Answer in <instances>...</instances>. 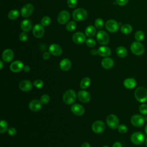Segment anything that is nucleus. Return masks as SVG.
I'll use <instances>...</instances> for the list:
<instances>
[{"label":"nucleus","instance_id":"1","mask_svg":"<svg viewBox=\"0 0 147 147\" xmlns=\"http://www.w3.org/2000/svg\"><path fill=\"white\" fill-rule=\"evenodd\" d=\"M136 99L140 102L144 103L147 101V89L143 87H139L134 91Z\"/></svg>","mask_w":147,"mask_h":147},{"label":"nucleus","instance_id":"2","mask_svg":"<svg viewBox=\"0 0 147 147\" xmlns=\"http://www.w3.org/2000/svg\"><path fill=\"white\" fill-rule=\"evenodd\" d=\"M76 98V92L72 89L67 90L63 95V100L67 105L73 103Z\"/></svg>","mask_w":147,"mask_h":147},{"label":"nucleus","instance_id":"3","mask_svg":"<svg viewBox=\"0 0 147 147\" xmlns=\"http://www.w3.org/2000/svg\"><path fill=\"white\" fill-rule=\"evenodd\" d=\"M145 137L144 134L140 131L134 132L130 137V140L131 142L136 145L142 144L145 141Z\"/></svg>","mask_w":147,"mask_h":147},{"label":"nucleus","instance_id":"4","mask_svg":"<svg viewBox=\"0 0 147 147\" xmlns=\"http://www.w3.org/2000/svg\"><path fill=\"white\" fill-rule=\"evenodd\" d=\"M130 49L133 54L137 56L142 55L145 52L144 45L139 41L133 42L130 46Z\"/></svg>","mask_w":147,"mask_h":147},{"label":"nucleus","instance_id":"5","mask_svg":"<svg viewBox=\"0 0 147 147\" xmlns=\"http://www.w3.org/2000/svg\"><path fill=\"white\" fill-rule=\"evenodd\" d=\"M87 17V12L83 9H75L72 13V17L75 21H80L85 20Z\"/></svg>","mask_w":147,"mask_h":147},{"label":"nucleus","instance_id":"6","mask_svg":"<svg viewBox=\"0 0 147 147\" xmlns=\"http://www.w3.org/2000/svg\"><path fill=\"white\" fill-rule=\"evenodd\" d=\"M106 123L111 129H117L119 126V119L117 115L110 114L106 118Z\"/></svg>","mask_w":147,"mask_h":147},{"label":"nucleus","instance_id":"7","mask_svg":"<svg viewBox=\"0 0 147 147\" xmlns=\"http://www.w3.org/2000/svg\"><path fill=\"white\" fill-rule=\"evenodd\" d=\"M144 117L140 114H134L130 119L131 124L135 127H141L145 123Z\"/></svg>","mask_w":147,"mask_h":147},{"label":"nucleus","instance_id":"8","mask_svg":"<svg viewBox=\"0 0 147 147\" xmlns=\"http://www.w3.org/2000/svg\"><path fill=\"white\" fill-rule=\"evenodd\" d=\"M96 39L98 42L102 45L107 44L109 41L108 34L103 30L99 31L96 34Z\"/></svg>","mask_w":147,"mask_h":147},{"label":"nucleus","instance_id":"9","mask_svg":"<svg viewBox=\"0 0 147 147\" xmlns=\"http://www.w3.org/2000/svg\"><path fill=\"white\" fill-rule=\"evenodd\" d=\"M33 6L31 3H27L21 9V14L23 17L26 18L29 17L33 12Z\"/></svg>","mask_w":147,"mask_h":147},{"label":"nucleus","instance_id":"10","mask_svg":"<svg viewBox=\"0 0 147 147\" xmlns=\"http://www.w3.org/2000/svg\"><path fill=\"white\" fill-rule=\"evenodd\" d=\"M105 129V124L102 121H96L92 125V130L95 133H102Z\"/></svg>","mask_w":147,"mask_h":147},{"label":"nucleus","instance_id":"11","mask_svg":"<svg viewBox=\"0 0 147 147\" xmlns=\"http://www.w3.org/2000/svg\"><path fill=\"white\" fill-rule=\"evenodd\" d=\"M105 26L109 32L114 33L118 30L119 28V24L115 21L113 20H110L106 22Z\"/></svg>","mask_w":147,"mask_h":147},{"label":"nucleus","instance_id":"12","mask_svg":"<svg viewBox=\"0 0 147 147\" xmlns=\"http://www.w3.org/2000/svg\"><path fill=\"white\" fill-rule=\"evenodd\" d=\"M18 87L21 91L28 92L32 90V83L29 80H22L19 83Z\"/></svg>","mask_w":147,"mask_h":147},{"label":"nucleus","instance_id":"13","mask_svg":"<svg viewBox=\"0 0 147 147\" xmlns=\"http://www.w3.org/2000/svg\"><path fill=\"white\" fill-rule=\"evenodd\" d=\"M78 98L80 102L87 103L90 100L91 95L88 92L85 90H80L78 93Z\"/></svg>","mask_w":147,"mask_h":147},{"label":"nucleus","instance_id":"14","mask_svg":"<svg viewBox=\"0 0 147 147\" xmlns=\"http://www.w3.org/2000/svg\"><path fill=\"white\" fill-rule=\"evenodd\" d=\"M24 67V63L21 61L17 60L13 61L10 64V69L13 72H20L22 69H23Z\"/></svg>","mask_w":147,"mask_h":147},{"label":"nucleus","instance_id":"15","mask_svg":"<svg viewBox=\"0 0 147 147\" xmlns=\"http://www.w3.org/2000/svg\"><path fill=\"white\" fill-rule=\"evenodd\" d=\"M71 111L73 113V114L78 116L82 115L85 111L84 107L81 105H79L78 103H75L72 105L71 107Z\"/></svg>","mask_w":147,"mask_h":147},{"label":"nucleus","instance_id":"16","mask_svg":"<svg viewBox=\"0 0 147 147\" xmlns=\"http://www.w3.org/2000/svg\"><path fill=\"white\" fill-rule=\"evenodd\" d=\"M69 19V13L66 10H63L60 12L57 16L58 22L60 24H64Z\"/></svg>","mask_w":147,"mask_h":147},{"label":"nucleus","instance_id":"17","mask_svg":"<svg viewBox=\"0 0 147 147\" xmlns=\"http://www.w3.org/2000/svg\"><path fill=\"white\" fill-rule=\"evenodd\" d=\"M72 40L75 43L80 44L86 41V36L80 32H76L72 36Z\"/></svg>","mask_w":147,"mask_h":147},{"label":"nucleus","instance_id":"18","mask_svg":"<svg viewBox=\"0 0 147 147\" xmlns=\"http://www.w3.org/2000/svg\"><path fill=\"white\" fill-rule=\"evenodd\" d=\"M44 33V29L42 25L40 24L36 25L33 28V34L36 38H41L43 36Z\"/></svg>","mask_w":147,"mask_h":147},{"label":"nucleus","instance_id":"19","mask_svg":"<svg viewBox=\"0 0 147 147\" xmlns=\"http://www.w3.org/2000/svg\"><path fill=\"white\" fill-rule=\"evenodd\" d=\"M49 53L54 56H59L62 53V49L61 47L56 44H52L49 48Z\"/></svg>","mask_w":147,"mask_h":147},{"label":"nucleus","instance_id":"20","mask_svg":"<svg viewBox=\"0 0 147 147\" xmlns=\"http://www.w3.org/2000/svg\"><path fill=\"white\" fill-rule=\"evenodd\" d=\"M42 103L40 100L37 99H34L30 102L29 104V107L32 111H37L40 110L42 107Z\"/></svg>","mask_w":147,"mask_h":147},{"label":"nucleus","instance_id":"21","mask_svg":"<svg viewBox=\"0 0 147 147\" xmlns=\"http://www.w3.org/2000/svg\"><path fill=\"white\" fill-rule=\"evenodd\" d=\"M14 58V53L11 49H6L2 53V59L5 62H10Z\"/></svg>","mask_w":147,"mask_h":147},{"label":"nucleus","instance_id":"22","mask_svg":"<svg viewBox=\"0 0 147 147\" xmlns=\"http://www.w3.org/2000/svg\"><path fill=\"white\" fill-rule=\"evenodd\" d=\"M60 68L64 71H68L71 67V61L68 59H63L61 60L59 64Z\"/></svg>","mask_w":147,"mask_h":147},{"label":"nucleus","instance_id":"23","mask_svg":"<svg viewBox=\"0 0 147 147\" xmlns=\"http://www.w3.org/2000/svg\"><path fill=\"white\" fill-rule=\"evenodd\" d=\"M136 81L134 78H129L125 79L123 81V86L128 89H132L136 86Z\"/></svg>","mask_w":147,"mask_h":147},{"label":"nucleus","instance_id":"24","mask_svg":"<svg viewBox=\"0 0 147 147\" xmlns=\"http://www.w3.org/2000/svg\"><path fill=\"white\" fill-rule=\"evenodd\" d=\"M32 28V23L30 20H25L22 21L21 24V29L25 32H27L31 30Z\"/></svg>","mask_w":147,"mask_h":147},{"label":"nucleus","instance_id":"25","mask_svg":"<svg viewBox=\"0 0 147 147\" xmlns=\"http://www.w3.org/2000/svg\"><path fill=\"white\" fill-rule=\"evenodd\" d=\"M98 54L103 57H107L111 54V49L107 47L102 46L98 49Z\"/></svg>","mask_w":147,"mask_h":147},{"label":"nucleus","instance_id":"26","mask_svg":"<svg viewBox=\"0 0 147 147\" xmlns=\"http://www.w3.org/2000/svg\"><path fill=\"white\" fill-rule=\"evenodd\" d=\"M102 66L105 69H110L114 65V61L110 57L104 58L101 62Z\"/></svg>","mask_w":147,"mask_h":147},{"label":"nucleus","instance_id":"27","mask_svg":"<svg viewBox=\"0 0 147 147\" xmlns=\"http://www.w3.org/2000/svg\"><path fill=\"white\" fill-rule=\"evenodd\" d=\"M95 33H96V29L94 26L92 25L88 26L85 30L86 35L90 37H93L95 34Z\"/></svg>","mask_w":147,"mask_h":147},{"label":"nucleus","instance_id":"28","mask_svg":"<svg viewBox=\"0 0 147 147\" xmlns=\"http://www.w3.org/2000/svg\"><path fill=\"white\" fill-rule=\"evenodd\" d=\"M90 84H91V79L88 77H84L82 79L80 83V86L81 88L86 89L89 87Z\"/></svg>","mask_w":147,"mask_h":147},{"label":"nucleus","instance_id":"29","mask_svg":"<svg viewBox=\"0 0 147 147\" xmlns=\"http://www.w3.org/2000/svg\"><path fill=\"white\" fill-rule=\"evenodd\" d=\"M116 53L120 57H125L127 55V50L123 47H118L116 49Z\"/></svg>","mask_w":147,"mask_h":147},{"label":"nucleus","instance_id":"30","mask_svg":"<svg viewBox=\"0 0 147 147\" xmlns=\"http://www.w3.org/2000/svg\"><path fill=\"white\" fill-rule=\"evenodd\" d=\"M121 31L123 34H129L132 31V27L128 24H124L121 26Z\"/></svg>","mask_w":147,"mask_h":147},{"label":"nucleus","instance_id":"31","mask_svg":"<svg viewBox=\"0 0 147 147\" xmlns=\"http://www.w3.org/2000/svg\"><path fill=\"white\" fill-rule=\"evenodd\" d=\"M8 123L7 122L4 120L2 119L0 122V133H3L7 131L8 130Z\"/></svg>","mask_w":147,"mask_h":147},{"label":"nucleus","instance_id":"32","mask_svg":"<svg viewBox=\"0 0 147 147\" xmlns=\"http://www.w3.org/2000/svg\"><path fill=\"white\" fill-rule=\"evenodd\" d=\"M19 11L17 10H12L8 13V18L10 20H15L19 16Z\"/></svg>","mask_w":147,"mask_h":147},{"label":"nucleus","instance_id":"33","mask_svg":"<svg viewBox=\"0 0 147 147\" xmlns=\"http://www.w3.org/2000/svg\"><path fill=\"white\" fill-rule=\"evenodd\" d=\"M145 37V34L144 32L141 30L137 31L134 34V38L137 40V41H141L144 40Z\"/></svg>","mask_w":147,"mask_h":147},{"label":"nucleus","instance_id":"34","mask_svg":"<svg viewBox=\"0 0 147 147\" xmlns=\"http://www.w3.org/2000/svg\"><path fill=\"white\" fill-rule=\"evenodd\" d=\"M76 27V24L74 21H70L68 23H67L65 28L68 31L71 32L75 30Z\"/></svg>","mask_w":147,"mask_h":147},{"label":"nucleus","instance_id":"35","mask_svg":"<svg viewBox=\"0 0 147 147\" xmlns=\"http://www.w3.org/2000/svg\"><path fill=\"white\" fill-rule=\"evenodd\" d=\"M51 22V18L48 16H45L41 20V25L44 26H48V25L50 24Z\"/></svg>","mask_w":147,"mask_h":147},{"label":"nucleus","instance_id":"36","mask_svg":"<svg viewBox=\"0 0 147 147\" xmlns=\"http://www.w3.org/2000/svg\"><path fill=\"white\" fill-rule=\"evenodd\" d=\"M139 111L142 115H147V105L145 103L141 104L139 107Z\"/></svg>","mask_w":147,"mask_h":147},{"label":"nucleus","instance_id":"37","mask_svg":"<svg viewBox=\"0 0 147 147\" xmlns=\"http://www.w3.org/2000/svg\"><path fill=\"white\" fill-rule=\"evenodd\" d=\"M103 24H104L103 21L100 18L96 19L95 21V26L97 29H102L103 26Z\"/></svg>","mask_w":147,"mask_h":147},{"label":"nucleus","instance_id":"38","mask_svg":"<svg viewBox=\"0 0 147 147\" xmlns=\"http://www.w3.org/2000/svg\"><path fill=\"white\" fill-rule=\"evenodd\" d=\"M50 100V97L47 94L42 95L40 98V101L42 104H47Z\"/></svg>","mask_w":147,"mask_h":147},{"label":"nucleus","instance_id":"39","mask_svg":"<svg viewBox=\"0 0 147 147\" xmlns=\"http://www.w3.org/2000/svg\"><path fill=\"white\" fill-rule=\"evenodd\" d=\"M117 129H118V131L121 134L126 133L127 131V127L125 125H123V124L119 125Z\"/></svg>","mask_w":147,"mask_h":147},{"label":"nucleus","instance_id":"40","mask_svg":"<svg viewBox=\"0 0 147 147\" xmlns=\"http://www.w3.org/2000/svg\"><path fill=\"white\" fill-rule=\"evenodd\" d=\"M33 85L37 88H41L44 86V83L41 79H37L34 81Z\"/></svg>","mask_w":147,"mask_h":147},{"label":"nucleus","instance_id":"41","mask_svg":"<svg viewBox=\"0 0 147 147\" xmlns=\"http://www.w3.org/2000/svg\"><path fill=\"white\" fill-rule=\"evenodd\" d=\"M86 44L89 47H93L95 45L96 42L93 38H88L86 40Z\"/></svg>","mask_w":147,"mask_h":147},{"label":"nucleus","instance_id":"42","mask_svg":"<svg viewBox=\"0 0 147 147\" xmlns=\"http://www.w3.org/2000/svg\"><path fill=\"white\" fill-rule=\"evenodd\" d=\"M77 3H78L77 0H68L67 1L68 6L71 8L75 7L76 6Z\"/></svg>","mask_w":147,"mask_h":147},{"label":"nucleus","instance_id":"43","mask_svg":"<svg viewBox=\"0 0 147 147\" xmlns=\"http://www.w3.org/2000/svg\"><path fill=\"white\" fill-rule=\"evenodd\" d=\"M28 36L26 32H22L19 35V38L21 41H25L28 40Z\"/></svg>","mask_w":147,"mask_h":147},{"label":"nucleus","instance_id":"44","mask_svg":"<svg viewBox=\"0 0 147 147\" xmlns=\"http://www.w3.org/2000/svg\"><path fill=\"white\" fill-rule=\"evenodd\" d=\"M7 131L8 134H9V136H15V135L16 134V133H17L16 129L14 128V127H9V128L8 129V130H7Z\"/></svg>","mask_w":147,"mask_h":147},{"label":"nucleus","instance_id":"45","mask_svg":"<svg viewBox=\"0 0 147 147\" xmlns=\"http://www.w3.org/2000/svg\"><path fill=\"white\" fill-rule=\"evenodd\" d=\"M129 0H115L116 3L120 6H123L125 5Z\"/></svg>","mask_w":147,"mask_h":147},{"label":"nucleus","instance_id":"46","mask_svg":"<svg viewBox=\"0 0 147 147\" xmlns=\"http://www.w3.org/2000/svg\"><path fill=\"white\" fill-rule=\"evenodd\" d=\"M50 57V53L48 52H45L43 53L42 55V58L44 60H48Z\"/></svg>","mask_w":147,"mask_h":147},{"label":"nucleus","instance_id":"47","mask_svg":"<svg viewBox=\"0 0 147 147\" xmlns=\"http://www.w3.org/2000/svg\"><path fill=\"white\" fill-rule=\"evenodd\" d=\"M113 147H122V144L119 142H115L113 145Z\"/></svg>","mask_w":147,"mask_h":147},{"label":"nucleus","instance_id":"48","mask_svg":"<svg viewBox=\"0 0 147 147\" xmlns=\"http://www.w3.org/2000/svg\"><path fill=\"white\" fill-rule=\"evenodd\" d=\"M81 147H91V146H90V144L88 142H83L82 144Z\"/></svg>","mask_w":147,"mask_h":147},{"label":"nucleus","instance_id":"49","mask_svg":"<svg viewBox=\"0 0 147 147\" xmlns=\"http://www.w3.org/2000/svg\"><path fill=\"white\" fill-rule=\"evenodd\" d=\"M23 69L25 72H28L30 71V67L28 65H26V66H24Z\"/></svg>","mask_w":147,"mask_h":147},{"label":"nucleus","instance_id":"50","mask_svg":"<svg viewBox=\"0 0 147 147\" xmlns=\"http://www.w3.org/2000/svg\"><path fill=\"white\" fill-rule=\"evenodd\" d=\"M97 53H98V51L96 49H92L91 51V54L92 55H96Z\"/></svg>","mask_w":147,"mask_h":147},{"label":"nucleus","instance_id":"51","mask_svg":"<svg viewBox=\"0 0 147 147\" xmlns=\"http://www.w3.org/2000/svg\"><path fill=\"white\" fill-rule=\"evenodd\" d=\"M0 65H1V66H0V69H2V68H3V62H2V61H0Z\"/></svg>","mask_w":147,"mask_h":147},{"label":"nucleus","instance_id":"52","mask_svg":"<svg viewBox=\"0 0 147 147\" xmlns=\"http://www.w3.org/2000/svg\"><path fill=\"white\" fill-rule=\"evenodd\" d=\"M145 133H146V135H147V124L146 125V126H145Z\"/></svg>","mask_w":147,"mask_h":147},{"label":"nucleus","instance_id":"53","mask_svg":"<svg viewBox=\"0 0 147 147\" xmlns=\"http://www.w3.org/2000/svg\"><path fill=\"white\" fill-rule=\"evenodd\" d=\"M144 118H145V121H147V115H145Z\"/></svg>","mask_w":147,"mask_h":147},{"label":"nucleus","instance_id":"54","mask_svg":"<svg viewBox=\"0 0 147 147\" xmlns=\"http://www.w3.org/2000/svg\"><path fill=\"white\" fill-rule=\"evenodd\" d=\"M145 145H146V147H147V138L145 140Z\"/></svg>","mask_w":147,"mask_h":147},{"label":"nucleus","instance_id":"55","mask_svg":"<svg viewBox=\"0 0 147 147\" xmlns=\"http://www.w3.org/2000/svg\"><path fill=\"white\" fill-rule=\"evenodd\" d=\"M103 147H109V146H107V145H105V146H103Z\"/></svg>","mask_w":147,"mask_h":147}]
</instances>
